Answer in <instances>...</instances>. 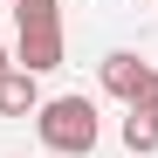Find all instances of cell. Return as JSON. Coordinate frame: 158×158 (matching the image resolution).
<instances>
[{
	"label": "cell",
	"instance_id": "obj_8",
	"mask_svg": "<svg viewBox=\"0 0 158 158\" xmlns=\"http://www.w3.org/2000/svg\"><path fill=\"white\" fill-rule=\"evenodd\" d=\"M7 7H14V0H7Z\"/></svg>",
	"mask_w": 158,
	"mask_h": 158
},
{
	"label": "cell",
	"instance_id": "obj_6",
	"mask_svg": "<svg viewBox=\"0 0 158 158\" xmlns=\"http://www.w3.org/2000/svg\"><path fill=\"white\" fill-rule=\"evenodd\" d=\"M7 69H14V55H7V48H0V76H7Z\"/></svg>",
	"mask_w": 158,
	"mask_h": 158
},
{
	"label": "cell",
	"instance_id": "obj_4",
	"mask_svg": "<svg viewBox=\"0 0 158 158\" xmlns=\"http://www.w3.org/2000/svg\"><path fill=\"white\" fill-rule=\"evenodd\" d=\"M41 110V83L28 69H7L0 76V117H35Z\"/></svg>",
	"mask_w": 158,
	"mask_h": 158
},
{
	"label": "cell",
	"instance_id": "obj_3",
	"mask_svg": "<svg viewBox=\"0 0 158 158\" xmlns=\"http://www.w3.org/2000/svg\"><path fill=\"white\" fill-rule=\"evenodd\" d=\"M103 89H110L124 110H144L158 96V69L144 55H131V48H110V55H103Z\"/></svg>",
	"mask_w": 158,
	"mask_h": 158
},
{
	"label": "cell",
	"instance_id": "obj_2",
	"mask_svg": "<svg viewBox=\"0 0 158 158\" xmlns=\"http://www.w3.org/2000/svg\"><path fill=\"white\" fill-rule=\"evenodd\" d=\"M14 69H28V76H48V69H62V7L55 0H14Z\"/></svg>",
	"mask_w": 158,
	"mask_h": 158
},
{
	"label": "cell",
	"instance_id": "obj_1",
	"mask_svg": "<svg viewBox=\"0 0 158 158\" xmlns=\"http://www.w3.org/2000/svg\"><path fill=\"white\" fill-rule=\"evenodd\" d=\"M35 131H41V144L55 151V158H89V151H96V138H103L96 103H89V96H41Z\"/></svg>",
	"mask_w": 158,
	"mask_h": 158
},
{
	"label": "cell",
	"instance_id": "obj_7",
	"mask_svg": "<svg viewBox=\"0 0 158 158\" xmlns=\"http://www.w3.org/2000/svg\"><path fill=\"white\" fill-rule=\"evenodd\" d=\"M144 117H151V124H158V96H151V103H144Z\"/></svg>",
	"mask_w": 158,
	"mask_h": 158
},
{
	"label": "cell",
	"instance_id": "obj_5",
	"mask_svg": "<svg viewBox=\"0 0 158 158\" xmlns=\"http://www.w3.org/2000/svg\"><path fill=\"white\" fill-rule=\"evenodd\" d=\"M124 144H131V151H158V124H151L144 110H124Z\"/></svg>",
	"mask_w": 158,
	"mask_h": 158
}]
</instances>
